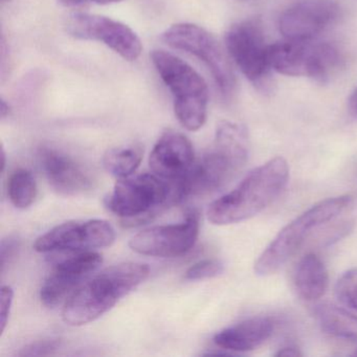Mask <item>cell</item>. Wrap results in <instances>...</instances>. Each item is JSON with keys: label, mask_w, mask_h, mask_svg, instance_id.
<instances>
[{"label": "cell", "mask_w": 357, "mask_h": 357, "mask_svg": "<svg viewBox=\"0 0 357 357\" xmlns=\"http://www.w3.org/2000/svg\"><path fill=\"white\" fill-rule=\"evenodd\" d=\"M275 356H290V357H298L302 356V353L296 349V347H285V348L280 349Z\"/></svg>", "instance_id": "83f0119b"}, {"label": "cell", "mask_w": 357, "mask_h": 357, "mask_svg": "<svg viewBox=\"0 0 357 357\" xmlns=\"http://www.w3.org/2000/svg\"><path fill=\"white\" fill-rule=\"evenodd\" d=\"M199 234V217L188 213L183 222L158 225L139 231L131 238L129 246L145 256L173 258L183 256L193 248Z\"/></svg>", "instance_id": "7c38bea8"}, {"label": "cell", "mask_w": 357, "mask_h": 357, "mask_svg": "<svg viewBox=\"0 0 357 357\" xmlns=\"http://www.w3.org/2000/svg\"><path fill=\"white\" fill-rule=\"evenodd\" d=\"M273 327L268 317H252L221 330L214 336V342L221 350L229 352L252 351L271 337Z\"/></svg>", "instance_id": "e0dca14e"}, {"label": "cell", "mask_w": 357, "mask_h": 357, "mask_svg": "<svg viewBox=\"0 0 357 357\" xmlns=\"http://www.w3.org/2000/svg\"><path fill=\"white\" fill-rule=\"evenodd\" d=\"M225 47L231 59L255 86L267 87L273 68L269 61V45L259 20L233 24L225 34Z\"/></svg>", "instance_id": "9c48e42d"}, {"label": "cell", "mask_w": 357, "mask_h": 357, "mask_svg": "<svg viewBox=\"0 0 357 357\" xmlns=\"http://www.w3.org/2000/svg\"><path fill=\"white\" fill-rule=\"evenodd\" d=\"M143 156L144 149L139 144L112 148L104 155V168L114 176L125 178L131 176L137 170Z\"/></svg>", "instance_id": "ffe728a7"}, {"label": "cell", "mask_w": 357, "mask_h": 357, "mask_svg": "<svg viewBox=\"0 0 357 357\" xmlns=\"http://www.w3.org/2000/svg\"><path fill=\"white\" fill-rule=\"evenodd\" d=\"M289 167L283 158H275L248 173L243 181L211 204L208 219L215 225L242 222L262 212L285 189Z\"/></svg>", "instance_id": "3957f363"}, {"label": "cell", "mask_w": 357, "mask_h": 357, "mask_svg": "<svg viewBox=\"0 0 357 357\" xmlns=\"http://www.w3.org/2000/svg\"><path fill=\"white\" fill-rule=\"evenodd\" d=\"M124 0H59V3L66 8H79L82 6L89 5V3H96V5H112V3H122Z\"/></svg>", "instance_id": "4316f807"}, {"label": "cell", "mask_w": 357, "mask_h": 357, "mask_svg": "<svg viewBox=\"0 0 357 357\" xmlns=\"http://www.w3.org/2000/svg\"><path fill=\"white\" fill-rule=\"evenodd\" d=\"M1 156H3V162H1V172L3 173V171H5L6 169V152L5 149L3 148V153H1Z\"/></svg>", "instance_id": "4dcf8cb0"}, {"label": "cell", "mask_w": 357, "mask_h": 357, "mask_svg": "<svg viewBox=\"0 0 357 357\" xmlns=\"http://www.w3.org/2000/svg\"><path fill=\"white\" fill-rule=\"evenodd\" d=\"M152 63L173 98L175 116L189 131H197L208 116V89L204 79L187 62L162 50L152 52Z\"/></svg>", "instance_id": "5b68a950"}, {"label": "cell", "mask_w": 357, "mask_h": 357, "mask_svg": "<svg viewBox=\"0 0 357 357\" xmlns=\"http://www.w3.org/2000/svg\"><path fill=\"white\" fill-rule=\"evenodd\" d=\"M8 195L12 204L20 210H26L36 199L37 183L34 174L28 169L20 168L10 174Z\"/></svg>", "instance_id": "44dd1931"}, {"label": "cell", "mask_w": 357, "mask_h": 357, "mask_svg": "<svg viewBox=\"0 0 357 357\" xmlns=\"http://www.w3.org/2000/svg\"><path fill=\"white\" fill-rule=\"evenodd\" d=\"M338 15L340 7L333 0H298L280 17V33L291 40L317 38Z\"/></svg>", "instance_id": "5bb4252c"}, {"label": "cell", "mask_w": 357, "mask_h": 357, "mask_svg": "<svg viewBox=\"0 0 357 357\" xmlns=\"http://www.w3.org/2000/svg\"><path fill=\"white\" fill-rule=\"evenodd\" d=\"M114 240L116 231L107 221H68L37 238L34 250L38 252H91L108 248Z\"/></svg>", "instance_id": "8fae6325"}, {"label": "cell", "mask_w": 357, "mask_h": 357, "mask_svg": "<svg viewBox=\"0 0 357 357\" xmlns=\"http://www.w3.org/2000/svg\"><path fill=\"white\" fill-rule=\"evenodd\" d=\"M61 347V340L58 338H45L26 344L20 349V356H47L57 352Z\"/></svg>", "instance_id": "cb8c5ba5"}, {"label": "cell", "mask_w": 357, "mask_h": 357, "mask_svg": "<svg viewBox=\"0 0 357 357\" xmlns=\"http://www.w3.org/2000/svg\"><path fill=\"white\" fill-rule=\"evenodd\" d=\"M169 47L185 52L199 59L210 70L221 95L231 98L235 93L236 76L229 53L210 32L194 24H176L162 34Z\"/></svg>", "instance_id": "ba28073f"}, {"label": "cell", "mask_w": 357, "mask_h": 357, "mask_svg": "<svg viewBox=\"0 0 357 357\" xmlns=\"http://www.w3.org/2000/svg\"><path fill=\"white\" fill-rule=\"evenodd\" d=\"M353 355H355V356H357V350H356V351H355V352H354V353H353Z\"/></svg>", "instance_id": "1f68e13d"}, {"label": "cell", "mask_w": 357, "mask_h": 357, "mask_svg": "<svg viewBox=\"0 0 357 357\" xmlns=\"http://www.w3.org/2000/svg\"><path fill=\"white\" fill-rule=\"evenodd\" d=\"M296 291L306 301L319 300L328 288V271L319 257L308 254L303 257L294 275Z\"/></svg>", "instance_id": "ac0fdd59"}, {"label": "cell", "mask_w": 357, "mask_h": 357, "mask_svg": "<svg viewBox=\"0 0 357 357\" xmlns=\"http://www.w3.org/2000/svg\"><path fill=\"white\" fill-rule=\"evenodd\" d=\"M179 202L176 181H166L154 173H144L119 178L108 197L107 206L122 219L125 227H137Z\"/></svg>", "instance_id": "277c9868"}, {"label": "cell", "mask_w": 357, "mask_h": 357, "mask_svg": "<svg viewBox=\"0 0 357 357\" xmlns=\"http://www.w3.org/2000/svg\"><path fill=\"white\" fill-rule=\"evenodd\" d=\"M352 202L350 195L328 198L288 223L255 263L257 275H269L277 273L296 254L310 231L340 216Z\"/></svg>", "instance_id": "8992f818"}, {"label": "cell", "mask_w": 357, "mask_h": 357, "mask_svg": "<svg viewBox=\"0 0 357 357\" xmlns=\"http://www.w3.org/2000/svg\"><path fill=\"white\" fill-rule=\"evenodd\" d=\"M248 151L250 141L244 129L233 124L217 127L212 149L176 181L181 202L220 189L248 162Z\"/></svg>", "instance_id": "7a4b0ae2"}, {"label": "cell", "mask_w": 357, "mask_h": 357, "mask_svg": "<svg viewBox=\"0 0 357 357\" xmlns=\"http://www.w3.org/2000/svg\"><path fill=\"white\" fill-rule=\"evenodd\" d=\"M103 257L99 252H81L58 263L40 289V300L47 308L66 304L72 294L99 269Z\"/></svg>", "instance_id": "4fadbf2b"}, {"label": "cell", "mask_w": 357, "mask_h": 357, "mask_svg": "<svg viewBox=\"0 0 357 357\" xmlns=\"http://www.w3.org/2000/svg\"><path fill=\"white\" fill-rule=\"evenodd\" d=\"M268 55L271 68L279 74L317 81L329 79L342 63L340 51L317 38L285 39L269 45Z\"/></svg>", "instance_id": "52a82bcc"}, {"label": "cell", "mask_w": 357, "mask_h": 357, "mask_svg": "<svg viewBox=\"0 0 357 357\" xmlns=\"http://www.w3.org/2000/svg\"><path fill=\"white\" fill-rule=\"evenodd\" d=\"M315 319L324 332L349 342H357V317L335 305H317Z\"/></svg>", "instance_id": "d6986e66"}, {"label": "cell", "mask_w": 357, "mask_h": 357, "mask_svg": "<svg viewBox=\"0 0 357 357\" xmlns=\"http://www.w3.org/2000/svg\"><path fill=\"white\" fill-rule=\"evenodd\" d=\"M223 273V264L216 259H206L199 261L189 267L185 273V279L188 281H200L211 279Z\"/></svg>", "instance_id": "603a6c76"}, {"label": "cell", "mask_w": 357, "mask_h": 357, "mask_svg": "<svg viewBox=\"0 0 357 357\" xmlns=\"http://www.w3.org/2000/svg\"><path fill=\"white\" fill-rule=\"evenodd\" d=\"M149 273L147 265L135 262L103 269L85 281L66 301L62 310L64 323L80 327L95 321L141 285Z\"/></svg>", "instance_id": "6da1fadb"}, {"label": "cell", "mask_w": 357, "mask_h": 357, "mask_svg": "<svg viewBox=\"0 0 357 357\" xmlns=\"http://www.w3.org/2000/svg\"><path fill=\"white\" fill-rule=\"evenodd\" d=\"M66 28L74 38L104 43L126 61H135L143 52V43L132 29L106 16L75 13L68 18Z\"/></svg>", "instance_id": "30bf717a"}, {"label": "cell", "mask_w": 357, "mask_h": 357, "mask_svg": "<svg viewBox=\"0 0 357 357\" xmlns=\"http://www.w3.org/2000/svg\"><path fill=\"white\" fill-rule=\"evenodd\" d=\"M10 112L11 110H10L9 104H7L5 100H1V119L5 120L7 116H9Z\"/></svg>", "instance_id": "f546056e"}, {"label": "cell", "mask_w": 357, "mask_h": 357, "mask_svg": "<svg viewBox=\"0 0 357 357\" xmlns=\"http://www.w3.org/2000/svg\"><path fill=\"white\" fill-rule=\"evenodd\" d=\"M335 294L342 305L357 312V268L342 273L336 282Z\"/></svg>", "instance_id": "7402d4cb"}, {"label": "cell", "mask_w": 357, "mask_h": 357, "mask_svg": "<svg viewBox=\"0 0 357 357\" xmlns=\"http://www.w3.org/2000/svg\"><path fill=\"white\" fill-rule=\"evenodd\" d=\"M20 242L16 237H8L3 239L0 244V265H1V273L5 271L6 267L11 264L12 261L15 259L20 250Z\"/></svg>", "instance_id": "484cf974"}, {"label": "cell", "mask_w": 357, "mask_h": 357, "mask_svg": "<svg viewBox=\"0 0 357 357\" xmlns=\"http://www.w3.org/2000/svg\"><path fill=\"white\" fill-rule=\"evenodd\" d=\"M41 168L51 187L62 195H79L93 189V178L82 164L61 150L43 147L39 150Z\"/></svg>", "instance_id": "9a60e30c"}, {"label": "cell", "mask_w": 357, "mask_h": 357, "mask_svg": "<svg viewBox=\"0 0 357 357\" xmlns=\"http://www.w3.org/2000/svg\"><path fill=\"white\" fill-rule=\"evenodd\" d=\"M191 142L183 133L169 130L156 142L150 154V168L154 174L174 181L183 177L194 164Z\"/></svg>", "instance_id": "2e32d148"}, {"label": "cell", "mask_w": 357, "mask_h": 357, "mask_svg": "<svg viewBox=\"0 0 357 357\" xmlns=\"http://www.w3.org/2000/svg\"><path fill=\"white\" fill-rule=\"evenodd\" d=\"M14 290L11 286L3 285L0 294V325H1V333L5 332L9 321L10 313H11L12 305H13Z\"/></svg>", "instance_id": "d4e9b609"}, {"label": "cell", "mask_w": 357, "mask_h": 357, "mask_svg": "<svg viewBox=\"0 0 357 357\" xmlns=\"http://www.w3.org/2000/svg\"><path fill=\"white\" fill-rule=\"evenodd\" d=\"M349 110L353 116L357 118V89L353 91L350 99H349Z\"/></svg>", "instance_id": "f1b7e54d"}]
</instances>
